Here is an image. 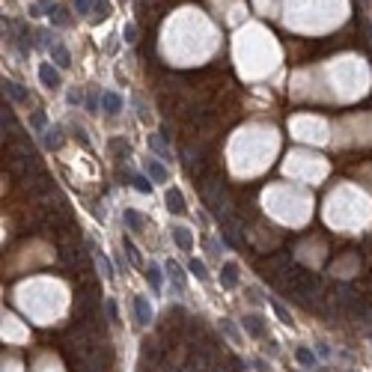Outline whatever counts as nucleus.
I'll return each instance as SVG.
<instances>
[{
	"label": "nucleus",
	"instance_id": "3",
	"mask_svg": "<svg viewBox=\"0 0 372 372\" xmlns=\"http://www.w3.org/2000/svg\"><path fill=\"white\" fill-rule=\"evenodd\" d=\"M39 78H42V84H45L48 90H57V87H60V75H57V68L51 66V63H42V66H39Z\"/></svg>",
	"mask_w": 372,
	"mask_h": 372
},
{
	"label": "nucleus",
	"instance_id": "14",
	"mask_svg": "<svg viewBox=\"0 0 372 372\" xmlns=\"http://www.w3.org/2000/svg\"><path fill=\"white\" fill-rule=\"evenodd\" d=\"M45 143H48L51 149H57V146H60V128H51L48 137H45Z\"/></svg>",
	"mask_w": 372,
	"mask_h": 372
},
{
	"label": "nucleus",
	"instance_id": "8",
	"mask_svg": "<svg viewBox=\"0 0 372 372\" xmlns=\"http://www.w3.org/2000/svg\"><path fill=\"white\" fill-rule=\"evenodd\" d=\"M102 107L107 113H116V110L122 107V99H119L116 93H102Z\"/></svg>",
	"mask_w": 372,
	"mask_h": 372
},
{
	"label": "nucleus",
	"instance_id": "16",
	"mask_svg": "<svg viewBox=\"0 0 372 372\" xmlns=\"http://www.w3.org/2000/svg\"><path fill=\"white\" fill-rule=\"evenodd\" d=\"M125 220H128V227H131V230H140V224H143L137 211H125Z\"/></svg>",
	"mask_w": 372,
	"mask_h": 372
},
{
	"label": "nucleus",
	"instance_id": "5",
	"mask_svg": "<svg viewBox=\"0 0 372 372\" xmlns=\"http://www.w3.org/2000/svg\"><path fill=\"white\" fill-rule=\"evenodd\" d=\"M164 200H167V208H170V211H176V214H182V211H185V200H182V194H179L176 188H170Z\"/></svg>",
	"mask_w": 372,
	"mask_h": 372
},
{
	"label": "nucleus",
	"instance_id": "1",
	"mask_svg": "<svg viewBox=\"0 0 372 372\" xmlns=\"http://www.w3.org/2000/svg\"><path fill=\"white\" fill-rule=\"evenodd\" d=\"M3 339L6 342H27V334H18V322L12 316H3Z\"/></svg>",
	"mask_w": 372,
	"mask_h": 372
},
{
	"label": "nucleus",
	"instance_id": "6",
	"mask_svg": "<svg viewBox=\"0 0 372 372\" xmlns=\"http://www.w3.org/2000/svg\"><path fill=\"white\" fill-rule=\"evenodd\" d=\"M51 57H54V63L57 66H71V57H68V51H66V45H51Z\"/></svg>",
	"mask_w": 372,
	"mask_h": 372
},
{
	"label": "nucleus",
	"instance_id": "7",
	"mask_svg": "<svg viewBox=\"0 0 372 372\" xmlns=\"http://www.w3.org/2000/svg\"><path fill=\"white\" fill-rule=\"evenodd\" d=\"M134 310H137V319H140V325H149V319H152V307L146 298H137L134 301Z\"/></svg>",
	"mask_w": 372,
	"mask_h": 372
},
{
	"label": "nucleus",
	"instance_id": "13",
	"mask_svg": "<svg viewBox=\"0 0 372 372\" xmlns=\"http://www.w3.org/2000/svg\"><path fill=\"white\" fill-rule=\"evenodd\" d=\"M3 90H6V93H9V96L15 99V102H21V99H24V93H21V90H18L15 84H9V81H3Z\"/></svg>",
	"mask_w": 372,
	"mask_h": 372
},
{
	"label": "nucleus",
	"instance_id": "22",
	"mask_svg": "<svg viewBox=\"0 0 372 372\" xmlns=\"http://www.w3.org/2000/svg\"><path fill=\"white\" fill-rule=\"evenodd\" d=\"M363 3H369V0H363Z\"/></svg>",
	"mask_w": 372,
	"mask_h": 372
},
{
	"label": "nucleus",
	"instance_id": "2",
	"mask_svg": "<svg viewBox=\"0 0 372 372\" xmlns=\"http://www.w3.org/2000/svg\"><path fill=\"white\" fill-rule=\"evenodd\" d=\"M33 372H63V366L54 354H39L33 363Z\"/></svg>",
	"mask_w": 372,
	"mask_h": 372
},
{
	"label": "nucleus",
	"instance_id": "4",
	"mask_svg": "<svg viewBox=\"0 0 372 372\" xmlns=\"http://www.w3.org/2000/svg\"><path fill=\"white\" fill-rule=\"evenodd\" d=\"M173 241L182 247V250H191V244H194V238L188 233V227H173Z\"/></svg>",
	"mask_w": 372,
	"mask_h": 372
},
{
	"label": "nucleus",
	"instance_id": "9",
	"mask_svg": "<svg viewBox=\"0 0 372 372\" xmlns=\"http://www.w3.org/2000/svg\"><path fill=\"white\" fill-rule=\"evenodd\" d=\"M146 173H149V176H152L155 182H167V170L161 167L158 161H152V158L146 161Z\"/></svg>",
	"mask_w": 372,
	"mask_h": 372
},
{
	"label": "nucleus",
	"instance_id": "10",
	"mask_svg": "<svg viewBox=\"0 0 372 372\" xmlns=\"http://www.w3.org/2000/svg\"><path fill=\"white\" fill-rule=\"evenodd\" d=\"M236 265H224V271H220V277H224V286H236Z\"/></svg>",
	"mask_w": 372,
	"mask_h": 372
},
{
	"label": "nucleus",
	"instance_id": "18",
	"mask_svg": "<svg viewBox=\"0 0 372 372\" xmlns=\"http://www.w3.org/2000/svg\"><path fill=\"white\" fill-rule=\"evenodd\" d=\"M191 274H197L200 280H205V277H208V274H205V265H203V262H197V259L191 262Z\"/></svg>",
	"mask_w": 372,
	"mask_h": 372
},
{
	"label": "nucleus",
	"instance_id": "19",
	"mask_svg": "<svg viewBox=\"0 0 372 372\" xmlns=\"http://www.w3.org/2000/svg\"><path fill=\"white\" fill-rule=\"evenodd\" d=\"M125 42H137V27H134V24H128V27H125Z\"/></svg>",
	"mask_w": 372,
	"mask_h": 372
},
{
	"label": "nucleus",
	"instance_id": "11",
	"mask_svg": "<svg viewBox=\"0 0 372 372\" xmlns=\"http://www.w3.org/2000/svg\"><path fill=\"white\" fill-rule=\"evenodd\" d=\"M75 9H78V15H90L96 9V0H75Z\"/></svg>",
	"mask_w": 372,
	"mask_h": 372
},
{
	"label": "nucleus",
	"instance_id": "20",
	"mask_svg": "<svg viewBox=\"0 0 372 372\" xmlns=\"http://www.w3.org/2000/svg\"><path fill=\"white\" fill-rule=\"evenodd\" d=\"M134 188H137V191H149V182H146L143 176H137V179H134Z\"/></svg>",
	"mask_w": 372,
	"mask_h": 372
},
{
	"label": "nucleus",
	"instance_id": "15",
	"mask_svg": "<svg viewBox=\"0 0 372 372\" xmlns=\"http://www.w3.org/2000/svg\"><path fill=\"white\" fill-rule=\"evenodd\" d=\"M149 283H152V289H161V271L155 268V265L149 268Z\"/></svg>",
	"mask_w": 372,
	"mask_h": 372
},
{
	"label": "nucleus",
	"instance_id": "12",
	"mask_svg": "<svg viewBox=\"0 0 372 372\" xmlns=\"http://www.w3.org/2000/svg\"><path fill=\"white\" fill-rule=\"evenodd\" d=\"M96 18H107L110 15V0H96Z\"/></svg>",
	"mask_w": 372,
	"mask_h": 372
},
{
	"label": "nucleus",
	"instance_id": "21",
	"mask_svg": "<svg viewBox=\"0 0 372 372\" xmlns=\"http://www.w3.org/2000/svg\"><path fill=\"white\" fill-rule=\"evenodd\" d=\"M125 250H128V256H131V262H140V256H137V250H134V244H131V241H125Z\"/></svg>",
	"mask_w": 372,
	"mask_h": 372
},
{
	"label": "nucleus",
	"instance_id": "17",
	"mask_svg": "<svg viewBox=\"0 0 372 372\" xmlns=\"http://www.w3.org/2000/svg\"><path fill=\"white\" fill-rule=\"evenodd\" d=\"M3 372H21V363H18L15 357H9V360L3 357Z\"/></svg>",
	"mask_w": 372,
	"mask_h": 372
}]
</instances>
